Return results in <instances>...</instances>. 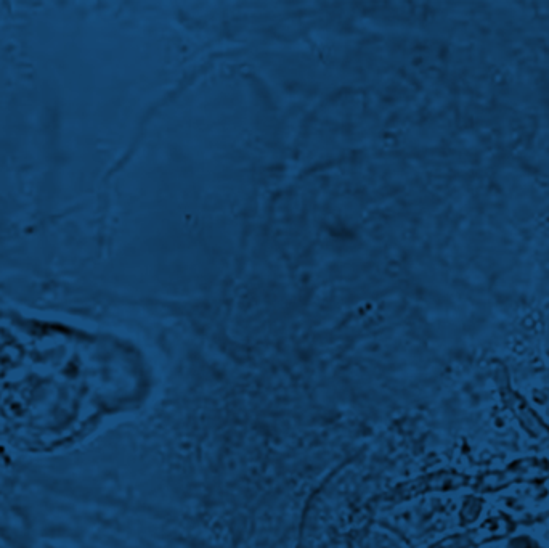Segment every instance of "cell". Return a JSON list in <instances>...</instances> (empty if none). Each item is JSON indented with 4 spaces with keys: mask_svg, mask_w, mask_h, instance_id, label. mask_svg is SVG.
Listing matches in <instances>:
<instances>
[{
    "mask_svg": "<svg viewBox=\"0 0 549 548\" xmlns=\"http://www.w3.org/2000/svg\"><path fill=\"white\" fill-rule=\"evenodd\" d=\"M509 404L513 407L514 412H516L517 417L521 420L522 425L530 431V433L535 436V438L540 439L543 444L549 447V428L548 426L541 423L540 418L537 415L533 414L532 410L524 404V401H521L519 397L511 394V399H509Z\"/></svg>",
    "mask_w": 549,
    "mask_h": 548,
    "instance_id": "3957f363",
    "label": "cell"
},
{
    "mask_svg": "<svg viewBox=\"0 0 549 548\" xmlns=\"http://www.w3.org/2000/svg\"><path fill=\"white\" fill-rule=\"evenodd\" d=\"M549 478V462L543 459H522L511 463L508 468L492 471L480 476L479 491H498L514 483H532Z\"/></svg>",
    "mask_w": 549,
    "mask_h": 548,
    "instance_id": "6da1fadb",
    "label": "cell"
},
{
    "mask_svg": "<svg viewBox=\"0 0 549 548\" xmlns=\"http://www.w3.org/2000/svg\"><path fill=\"white\" fill-rule=\"evenodd\" d=\"M466 484L464 476L456 475V473H437L432 475L431 478L419 479L416 483L408 484L405 486L410 494L415 495L419 492L426 491H444V489H456Z\"/></svg>",
    "mask_w": 549,
    "mask_h": 548,
    "instance_id": "7a4b0ae2",
    "label": "cell"
}]
</instances>
